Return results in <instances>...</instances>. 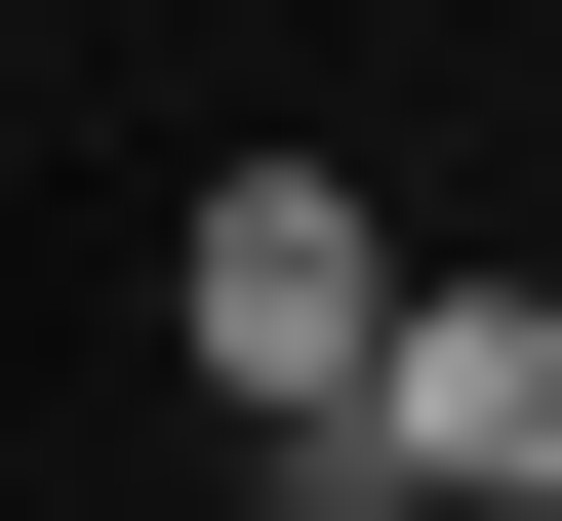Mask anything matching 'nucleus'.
Returning <instances> with one entry per match:
<instances>
[{
  "label": "nucleus",
  "mask_w": 562,
  "mask_h": 521,
  "mask_svg": "<svg viewBox=\"0 0 562 521\" xmlns=\"http://www.w3.org/2000/svg\"><path fill=\"white\" fill-rule=\"evenodd\" d=\"M322 482L362 521H562V281H402V361H362Z\"/></svg>",
  "instance_id": "nucleus-1"
}]
</instances>
